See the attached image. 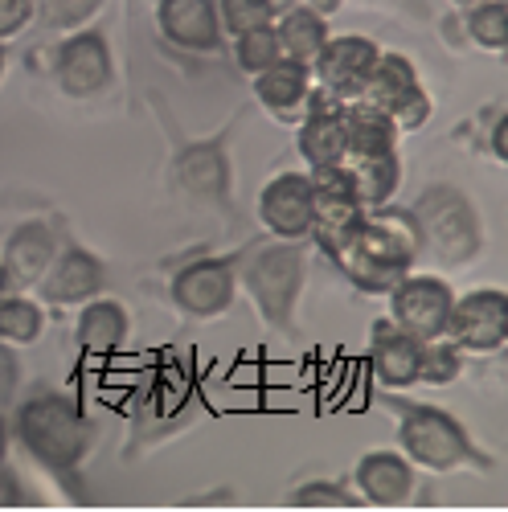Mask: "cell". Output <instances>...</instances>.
I'll return each mask as SVG.
<instances>
[{"instance_id":"31","label":"cell","mask_w":508,"mask_h":512,"mask_svg":"<svg viewBox=\"0 0 508 512\" xmlns=\"http://www.w3.org/2000/svg\"><path fill=\"white\" fill-rule=\"evenodd\" d=\"M463 365H468V357H463L447 336L439 340H427V349H422V377L418 386H455V381L463 377Z\"/></svg>"},{"instance_id":"33","label":"cell","mask_w":508,"mask_h":512,"mask_svg":"<svg viewBox=\"0 0 508 512\" xmlns=\"http://www.w3.org/2000/svg\"><path fill=\"white\" fill-rule=\"evenodd\" d=\"M21 353L13 345L0 340V410H9L17 402V390H21Z\"/></svg>"},{"instance_id":"36","label":"cell","mask_w":508,"mask_h":512,"mask_svg":"<svg viewBox=\"0 0 508 512\" xmlns=\"http://www.w3.org/2000/svg\"><path fill=\"white\" fill-rule=\"evenodd\" d=\"M9 447H13V426H9V410H0V463L9 459Z\"/></svg>"},{"instance_id":"16","label":"cell","mask_w":508,"mask_h":512,"mask_svg":"<svg viewBox=\"0 0 508 512\" xmlns=\"http://www.w3.org/2000/svg\"><path fill=\"white\" fill-rule=\"evenodd\" d=\"M345 99H336L324 87H312L308 107L295 123V152L308 168L345 164Z\"/></svg>"},{"instance_id":"43","label":"cell","mask_w":508,"mask_h":512,"mask_svg":"<svg viewBox=\"0 0 508 512\" xmlns=\"http://www.w3.org/2000/svg\"><path fill=\"white\" fill-rule=\"evenodd\" d=\"M361 5H390V0H361Z\"/></svg>"},{"instance_id":"34","label":"cell","mask_w":508,"mask_h":512,"mask_svg":"<svg viewBox=\"0 0 508 512\" xmlns=\"http://www.w3.org/2000/svg\"><path fill=\"white\" fill-rule=\"evenodd\" d=\"M33 25V0H0V41H13Z\"/></svg>"},{"instance_id":"10","label":"cell","mask_w":508,"mask_h":512,"mask_svg":"<svg viewBox=\"0 0 508 512\" xmlns=\"http://www.w3.org/2000/svg\"><path fill=\"white\" fill-rule=\"evenodd\" d=\"M312 177V230L308 242L332 263V254L349 242V234L361 222V197L353 189L349 164H328V168H308Z\"/></svg>"},{"instance_id":"8","label":"cell","mask_w":508,"mask_h":512,"mask_svg":"<svg viewBox=\"0 0 508 512\" xmlns=\"http://www.w3.org/2000/svg\"><path fill=\"white\" fill-rule=\"evenodd\" d=\"M357 99L386 115L402 136L422 132V127L431 123V115H435L431 91L422 87L418 66L406 54H394V50H381V58L369 70V78H365V87H361Z\"/></svg>"},{"instance_id":"29","label":"cell","mask_w":508,"mask_h":512,"mask_svg":"<svg viewBox=\"0 0 508 512\" xmlns=\"http://www.w3.org/2000/svg\"><path fill=\"white\" fill-rule=\"evenodd\" d=\"M230 58L242 74H263L267 66H275L283 58L279 50V37H275V25H263V29H250V33H238L230 37Z\"/></svg>"},{"instance_id":"42","label":"cell","mask_w":508,"mask_h":512,"mask_svg":"<svg viewBox=\"0 0 508 512\" xmlns=\"http://www.w3.org/2000/svg\"><path fill=\"white\" fill-rule=\"evenodd\" d=\"M451 5H455V9H463V5H476V0H451Z\"/></svg>"},{"instance_id":"28","label":"cell","mask_w":508,"mask_h":512,"mask_svg":"<svg viewBox=\"0 0 508 512\" xmlns=\"http://www.w3.org/2000/svg\"><path fill=\"white\" fill-rule=\"evenodd\" d=\"M107 0H33V21L46 29V33H70L82 29L99 17V9Z\"/></svg>"},{"instance_id":"24","label":"cell","mask_w":508,"mask_h":512,"mask_svg":"<svg viewBox=\"0 0 508 512\" xmlns=\"http://www.w3.org/2000/svg\"><path fill=\"white\" fill-rule=\"evenodd\" d=\"M275 37H279L283 58L312 66L316 54L324 50V41L332 37V29H328V17L324 13L308 9V5H291V9H283L275 17Z\"/></svg>"},{"instance_id":"35","label":"cell","mask_w":508,"mask_h":512,"mask_svg":"<svg viewBox=\"0 0 508 512\" xmlns=\"http://www.w3.org/2000/svg\"><path fill=\"white\" fill-rule=\"evenodd\" d=\"M29 504H37V500L29 496L25 480L13 472L9 463H0V508H29Z\"/></svg>"},{"instance_id":"11","label":"cell","mask_w":508,"mask_h":512,"mask_svg":"<svg viewBox=\"0 0 508 512\" xmlns=\"http://www.w3.org/2000/svg\"><path fill=\"white\" fill-rule=\"evenodd\" d=\"M443 336L463 357H496L508 345V295L500 287H472L455 295Z\"/></svg>"},{"instance_id":"5","label":"cell","mask_w":508,"mask_h":512,"mask_svg":"<svg viewBox=\"0 0 508 512\" xmlns=\"http://www.w3.org/2000/svg\"><path fill=\"white\" fill-rule=\"evenodd\" d=\"M377 406L398 426V451L422 472H496V455L484 451L451 410L414 402L398 390H377Z\"/></svg>"},{"instance_id":"22","label":"cell","mask_w":508,"mask_h":512,"mask_svg":"<svg viewBox=\"0 0 508 512\" xmlns=\"http://www.w3.org/2000/svg\"><path fill=\"white\" fill-rule=\"evenodd\" d=\"M127 336H132V316L127 308L115 300V295H95L78 308V320H74V345L82 357H95V361H107L115 357Z\"/></svg>"},{"instance_id":"21","label":"cell","mask_w":508,"mask_h":512,"mask_svg":"<svg viewBox=\"0 0 508 512\" xmlns=\"http://www.w3.org/2000/svg\"><path fill=\"white\" fill-rule=\"evenodd\" d=\"M312 87H316L312 66L291 62V58H279L275 66H267L263 74L250 78L254 103H259L267 111V119H275V123H300Z\"/></svg>"},{"instance_id":"4","label":"cell","mask_w":508,"mask_h":512,"mask_svg":"<svg viewBox=\"0 0 508 512\" xmlns=\"http://www.w3.org/2000/svg\"><path fill=\"white\" fill-rule=\"evenodd\" d=\"M422 263V242L406 205L365 209L349 242L332 254V267L345 275L361 295H386L398 279H406Z\"/></svg>"},{"instance_id":"1","label":"cell","mask_w":508,"mask_h":512,"mask_svg":"<svg viewBox=\"0 0 508 512\" xmlns=\"http://www.w3.org/2000/svg\"><path fill=\"white\" fill-rule=\"evenodd\" d=\"M17 447L46 472L74 504H87V484H82V463L91 459L99 443V426L87 414L78 394L66 390H33L9 414Z\"/></svg>"},{"instance_id":"38","label":"cell","mask_w":508,"mask_h":512,"mask_svg":"<svg viewBox=\"0 0 508 512\" xmlns=\"http://www.w3.org/2000/svg\"><path fill=\"white\" fill-rule=\"evenodd\" d=\"M21 201H33L29 193H5V189H0V213H5L9 205H21Z\"/></svg>"},{"instance_id":"7","label":"cell","mask_w":508,"mask_h":512,"mask_svg":"<svg viewBox=\"0 0 508 512\" xmlns=\"http://www.w3.org/2000/svg\"><path fill=\"white\" fill-rule=\"evenodd\" d=\"M238 259L242 246L214 254L201 250L168 275V304L185 320H222L238 304Z\"/></svg>"},{"instance_id":"18","label":"cell","mask_w":508,"mask_h":512,"mask_svg":"<svg viewBox=\"0 0 508 512\" xmlns=\"http://www.w3.org/2000/svg\"><path fill=\"white\" fill-rule=\"evenodd\" d=\"M422 349H427V340L410 336L390 316L369 324V369L381 390H414L422 377Z\"/></svg>"},{"instance_id":"14","label":"cell","mask_w":508,"mask_h":512,"mask_svg":"<svg viewBox=\"0 0 508 512\" xmlns=\"http://www.w3.org/2000/svg\"><path fill=\"white\" fill-rule=\"evenodd\" d=\"M152 17H156V33L181 54H197V58L230 54L214 0H156Z\"/></svg>"},{"instance_id":"40","label":"cell","mask_w":508,"mask_h":512,"mask_svg":"<svg viewBox=\"0 0 508 512\" xmlns=\"http://www.w3.org/2000/svg\"><path fill=\"white\" fill-rule=\"evenodd\" d=\"M271 5H275V9L283 13V9H291V5H300V0H271Z\"/></svg>"},{"instance_id":"3","label":"cell","mask_w":508,"mask_h":512,"mask_svg":"<svg viewBox=\"0 0 508 512\" xmlns=\"http://www.w3.org/2000/svg\"><path fill=\"white\" fill-rule=\"evenodd\" d=\"M312 271V242H291V238H246L242 259H238V291L254 316L263 320L271 336L295 340L300 336V300L308 291Z\"/></svg>"},{"instance_id":"9","label":"cell","mask_w":508,"mask_h":512,"mask_svg":"<svg viewBox=\"0 0 508 512\" xmlns=\"http://www.w3.org/2000/svg\"><path fill=\"white\" fill-rule=\"evenodd\" d=\"M50 74L66 99H78V103L99 99L115 82V58H111L107 33L95 25L62 33V41H54L50 50Z\"/></svg>"},{"instance_id":"26","label":"cell","mask_w":508,"mask_h":512,"mask_svg":"<svg viewBox=\"0 0 508 512\" xmlns=\"http://www.w3.org/2000/svg\"><path fill=\"white\" fill-rule=\"evenodd\" d=\"M46 332V304H37L29 291L0 295V340L13 349H29Z\"/></svg>"},{"instance_id":"19","label":"cell","mask_w":508,"mask_h":512,"mask_svg":"<svg viewBox=\"0 0 508 512\" xmlns=\"http://www.w3.org/2000/svg\"><path fill=\"white\" fill-rule=\"evenodd\" d=\"M259 222L271 238L308 242V230H312V177L308 173H275L259 189Z\"/></svg>"},{"instance_id":"17","label":"cell","mask_w":508,"mask_h":512,"mask_svg":"<svg viewBox=\"0 0 508 512\" xmlns=\"http://www.w3.org/2000/svg\"><path fill=\"white\" fill-rule=\"evenodd\" d=\"M62 242L66 238H62L58 222H46V218L17 222L5 238V246H0V267H5V275H9V287L13 291H33L37 279L50 271Z\"/></svg>"},{"instance_id":"6","label":"cell","mask_w":508,"mask_h":512,"mask_svg":"<svg viewBox=\"0 0 508 512\" xmlns=\"http://www.w3.org/2000/svg\"><path fill=\"white\" fill-rule=\"evenodd\" d=\"M406 209L422 242V259L435 263L439 271H459L484 259V250H488L484 213L459 185L431 181Z\"/></svg>"},{"instance_id":"23","label":"cell","mask_w":508,"mask_h":512,"mask_svg":"<svg viewBox=\"0 0 508 512\" xmlns=\"http://www.w3.org/2000/svg\"><path fill=\"white\" fill-rule=\"evenodd\" d=\"M398 140H402V132L381 111H373L369 103L353 99L345 107V164H365V160L394 156Z\"/></svg>"},{"instance_id":"13","label":"cell","mask_w":508,"mask_h":512,"mask_svg":"<svg viewBox=\"0 0 508 512\" xmlns=\"http://www.w3.org/2000/svg\"><path fill=\"white\" fill-rule=\"evenodd\" d=\"M37 304H50V308H82L87 300L107 291V263L91 246H78V242H62L50 271L37 279Z\"/></svg>"},{"instance_id":"37","label":"cell","mask_w":508,"mask_h":512,"mask_svg":"<svg viewBox=\"0 0 508 512\" xmlns=\"http://www.w3.org/2000/svg\"><path fill=\"white\" fill-rule=\"evenodd\" d=\"M300 5H308V9H316V13H324V17H332L336 9H345V0H300Z\"/></svg>"},{"instance_id":"27","label":"cell","mask_w":508,"mask_h":512,"mask_svg":"<svg viewBox=\"0 0 508 512\" xmlns=\"http://www.w3.org/2000/svg\"><path fill=\"white\" fill-rule=\"evenodd\" d=\"M353 173V189L361 197L365 209H377V205H390L402 189V156H381V160H365V164H349Z\"/></svg>"},{"instance_id":"25","label":"cell","mask_w":508,"mask_h":512,"mask_svg":"<svg viewBox=\"0 0 508 512\" xmlns=\"http://www.w3.org/2000/svg\"><path fill=\"white\" fill-rule=\"evenodd\" d=\"M455 25L463 29V41H472L476 50L504 58L508 50V0H476L455 13Z\"/></svg>"},{"instance_id":"2","label":"cell","mask_w":508,"mask_h":512,"mask_svg":"<svg viewBox=\"0 0 508 512\" xmlns=\"http://www.w3.org/2000/svg\"><path fill=\"white\" fill-rule=\"evenodd\" d=\"M148 103L156 111V123L168 140V164H164V177L173 197L209 209L234 230L238 226V205H234V136H238V123L242 111H234L218 132L209 136H189L185 127L173 115V103H168L160 91H148Z\"/></svg>"},{"instance_id":"41","label":"cell","mask_w":508,"mask_h":512,"mask_svg":"<svg viewBox=\"0 0 508 512\" xmlns=\"http://www.w3.org/2000/svg\"><path fill=\"white\" fill-rule=\"evenodd\" d=\"M5 291H13V287H9V275H5V267H0V295H5Z\"/></svg>"},{"instance_id":"12","label":"cell","mask_w":508,"mask_h":512,"mask_svg":"<svg viewBox=\"0 0 508 512\" xmlns=\"http://www.w3.org/2000/svg\"><path fill=\"white\" fill-rule=\"evenodd\" d=\"M390 320L398 328H406L418 340H439L447 332V316L455 304V291L443 275H418L410 271L406 279H398L390 291Z\"/></svg>"},{"instance_id":"15","label":"cell","mask_w":508,"mask_h":512,"mask_svg":"<svg viewBox=\"0 0 508 512\" xmlns=\"http://www.w3.org/2000/svg\"><path fill=\"white\" fill-rule=\"evenodd\" d=\"M377 58H381V46L373 37H365V33H332L324 41V50L316 54V62H312V78H316V87H324L336 99L353 103L361 95V87H365L369 70L377 66Z\"/></svg>"},{"instance_id":"30","label":"cell","mask_w":508,"mask_h":512,"mask_svg":"<svg viewBox=\"0 0 508 512\" xmlns=\"http://www.w3.org/2000/svg\"><path fill=\"white\" fill-rule=\"evenodd\" d=\"M287 508H361V496L349 480H304L283 496Z\"/></svg>"},{"instance_id":"20","label":"cell","mask_w":508,"mask_h":512,"mask_svg":"<svg viewBox=\"0 0 508 512\" xmlns=\"http://www.w3.org/2000/svg\"><path fill=\"white\" fill-rule=\"evenodd\" d=\"M349 484L357 488L361 504H369V508H402L414 496L418 467L402 451L377 447V451H365L353 463V480Z\"/></svg>"},{"instance_id":"39","label":"cell","mask_w":508,"mask_h":512,"mask_svg":"<svg viewBox=\"0 0 508 512\" xmlns=\"http://www.w3.org/2000/svg\"><path fill=\"white\" fill-rule=\"evenodd\" d=\"M5 66H9V50H5V41H0V78H5Z\"/></svg>"},{"instance_id":"32","label":"cell","mask_w":508,"mask_h":512,"mask_svg":"<svg viewBox=\"0 0 508 512\" xmlns=\"http://www.w3.org/2000/svg\"><path fill=\"white\" fill-rule=\"evenodd\" d=\"M214 5H218V21H222L226 41L238 33H250V29L275 25V17H279V9L271 0H214Z\"/></svg>"}]
</instances>
